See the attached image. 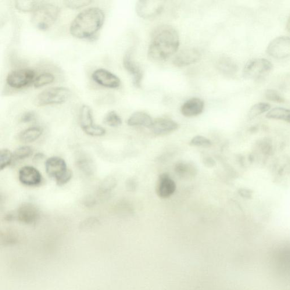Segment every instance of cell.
Instances as JSON below:
<instances>
[{
  "mask_svg": "<svg viewBox=\"0 0 290 290\" xmlns=\"http://www.w3.org/2000/svg\"><path fill=\"white\" fill-rule=\"evenodd\" d=\"M41 3L36 1H16V8L23 12H34Z\"/></svg>",
  "mask_w": 290,
  "mask_h": 290,
  "instance_id": "cell-25",
  "label": "cell"
},
{
  "mask_svg": "<svg viewBox=\"0 0 290 290\" xmlns=\"http://www.w3.org/2000/svg\"><path fill=\"white\" fill-rule=\"evenodd\" d=\"M178 128V124L176 121L166 118H159L153 121L150 130L157 135H164L177 131Z\"/></svg>",
  "mask_w": 290,
  "mask_h": 290,
  "instance_id": "cell-16",
  "label": "cell"
},
{
  "mask_svg": "<svg viewBox=\"0 0 290 290\" xmlns=\"http://www.w3.org/2000/svg\"><path fill=\"white\" fill-rule=\"evenodd\" d=\"M35 73L30 69L13 70L6 77V83L10 87L21 89L27 87L35 80Z\"/></svg>",
  "mask_w": 290,
  "mask_h": 290,
  "instance_id": "cell-7",
  "label": "cell"
},
{
  "mask_svg": "<svg viewBox=\"0 0 290 290\" xmlns=\"http://www.w3.org/2000/svg\"><path fill=\"white\" fill-rule=\"evenodd\" d=\"M43 133L42 129L39 127H31L21 132L19 134L20 141L31 143L37 140Z\"/></svg>",
  "mask_w": 290,
  "mask_h": 290,
  "instance_id": "cell-20",
  "label": "cell"
},
{
  "mask_svg": "<svg viewBox=\"0 0 290 290\" xmlns=\"http://www.w3.org/2000/svg\"><path fill=\"white\" fill-rule=\"evenodd\" d=\"M84 131L87 134L93 136V137H100V136L105 135L106 132L105 128L95 124L86 129Z\"/></svg>",
  "mask_w": 290,
  "mask_h": 290,
  "instance_id": "cell-34",
  "label": "cell"
},
{
  "mask_svg": "<svg viewBox=\"0 0 290 290\" xmlns=\"http://www.w3.org/2000/svg\"><path fill=\"white\" fill-rule=\"evenodd\" d=\"M123 66L125 69L130 73L133 78L135 87L140 88L143 78V71L141 67L133 59V51L130 49L125 53L123 58Z\"/></svg>",
  "mask_w": 290,
  "mask_h": 290,
  "instance_id": "cell-10",
  "label": "cell"
},
{
  "mask_svg": "<svg viewBox=\"0 0 290 290\" xmlns=\"http://www.w3.org/2000/svg\"><path fill=\"white\" fill-rule=\"evenodd\" d=\"M267 53L275 59L288 58L290 57V38L279 37L274 39L268 45Z\"/></svg>",
  "mask_w": 290,
  "mask_h": 290,
  "instance_id": "cell-9",
  "label": "cell"
},
{
  "mask_svg": "<svg viewBox=\"0 0 290 290\" xmlns=\"http://www.w3.org/2000/svg\"><path fill=\"white\" fill-rule=\"evenodd\" d=\"M58 6L51 3H41L32 14L31 21L36 28L46 30L55 23L59 16Z\"/></svg>",
  "mask_w": 290,
  "mask_h": 290,
  "instance_id": "cell-3",
  "label": "cell"
},
{
  "mask_svg": "<svg viewBox=\"0 0 290 290\" xmlns=\"http://www.w3.org/2000/svg\"><path fill=\"white\" fill-rule=\"evenodd\" d=\"M137 182L134 178H129L126 182V187L129 191L133 192L137 188Z\"/></svg>",
  "mask_w": 290,
  "mask_h": 290,
  "instance_id": "cell-38",
  "label": "cell"
},
{
  "mask_svg": "<svg viewBox=\"0 0 290 290\" xmlns=\"http://www.w3.org/2000/svg\"><path fill=\"white\" fill-rule=\"evenodd\" d=\"M45 167L46 174L50 178L55 179L59 186L66 184L72 177V173L67 169L66 161L62 157H49L46 160Z\"/></svg>",
  "mask_w": 290,
  "mask_h": 290,
  "instance_id": "cell-4",
  "label": "cell"
},
{
  "mask_svg": "<svg viewBox=\"0 0 290 290\" xmlns=\"http://www.w3.org/2000/svg\"><path fill=\"white\" fill-rule=\"evenodd\" d=\"M33 150L30 146H24L17 149L13 153V160H23L33 154Z\"/></svg>",
  "mask_w": 290,
  "mask_h": 290,
  "instance_id": "cell-31",
  "label": "cell"
},
{
  "mask_svg": "<svg viewBox=\"0 0 290 290\" xmlns=\"http://www.w3.org/2000/svg\"><path fill=\"white\" fill-rule=\"evenodd\" d=\"M271 106L267 103H259L255 104L253 105L251 108H250L248 116L250 119L257 117L260 115V114L264 113L265 112H269L270 110Z\"/></svg>",
  "mask_w": 290,
  "mask_h": 290,
  "instance_id": "cell-26",
  "label": "cell"
},
{
  "mask_svg": "<svg viewBox=\"0 0 290 290\" xmlns=\"http://www.w3.org/2000/svg\"><path fill=\"white\" fill-rule=\"evenodd\" d=\"M80 123L82 130L94 125L92 110L88 105L82 106L80 114Z\"/></svg>",
  "mask_w": 290,
  "mask_h": 290,
  "instance_id": "cell-22",
  "label": "cell"
},
{
  "mask_svg": "<svg viewBox=\"0 0 290 290\" xmlns=\"http://www.w3.org/2000/svg\"><path fill=\"white\" fill-rule=\"evenodd\" d=\"M13 154L8 149H2L0 152V169L3 170L12 163Z\"/></svg>",
  "mask_w": 290,
  "mask_h": 290,
  "instance_id": "cell-30",
  "label": "cell"
},
{
  "mask_svg": "<svg viewBox=\"0 0 290 290\" xmlns=\"http://www.w3.org/2000/svg\"><path fill=\"white\" fill-rule=\"evenodd\" d=\"M175 171L178 177L182 178H187L196 174V168L193 164L178 162L175 166Z\"/></svg>",
  "mask_w": 290,
  "mask_h": 290,
  "instance_id": "cell-21",
  "label": "cell"
},
{
  "mask_svg": "<svg viewBox=\"0 0 290 290\" xmlns=\"http://www.w3.org/2000/svg\"><path fill=\"white\" fill-rule=\"evenodd\" d=\"M77 165L83 173L87 175H91L94 171L92 162L88 157H80L77 161Z\"/></svg>",
  "mask_w": 290,
  "mask_h": 290,
  "instance_id": "cell-29",
  "label": "cell"
},
{
  "mask_svg": "<svg viewBox=\"0 0 290 290\" xmlns=\"http://www.w3.org/2000/svg\"><path fill=\"white\" fill-rule=\"evenodd\" d=\"M0 242L3 246L15 245L19 243L17 235L12 231H6L2 232L0 236Z\"/></svg>",
  "mask_w": 290,
  "mask_h": 290,
  "instance_id": "cell-24",
  "label": "cell"
},
{
  "mask_svg": "<svg viewBox=\"0 0 290 290\" xmlns=\"http://www.w3.org/2000/svg\"><path fill=\"white\" fill-rule=\"evenodd\" d=\"M189 145L192 146L203 147L209 148L212 145V142L209 139L202 135H197L193 137L189 142Z\"/></svg>",
  "mask_w": 290,
  "mask_h": 290,
  "instance_id": "cell-33",
  "label": "cell"
},
{
  "mask_svg": "<svg viewBox=\"0 0 290 290\" xmlns=\"http://www.w3.org/2000/svg\"><path fill=\"white\" fill-rule=\"evenodd\" d=\"M217 66L221 72L227 76H232L235 74L238 68L234 61L228 57H222L218 61Z\"/></svg>",
  "mask_w": 290,
  "mask_h": 290,
  "instance_id": "cell-19",
  "label": "cell"
},
{
  "mask_svg": "<svg viewBox=\"0 0 290 290\" xmlns=\"http://www.w3.org/2000/svg\"><path fill=\"white\" fill-rule=\"evenodd\" d=\"M16 217L22 223L32 224L39 219L40 212L33 203H24L18 209Z\"/></svg>",
  "mask_w": 290,
  "mask_h": 290,
  "instance_id": "cell-12",
  "label": "cell"
},
{
  "mask_svg": "<svg viewBox=\"0 0 290 290\" xmlns=\"http://www.w3.org/2000/svg\"><path fill=\"white\" fill-rule=\"evenodd\" d=\"M90 3H91V1H89V0H81V1L76 0V1H65V4L67 8L73 9L84 8V7L88 6Z\"/></svg>",
  "mask_w": 290,
  "mask_h": 290,
  "instance_id": "cell-35",
  "label": "cell"
},
{
  "mask_svg": "<svg viewBox=\"0 0 290 290\" xmlns=\"http://www.w3.org/2000/svg\"><path fill=\"white\" fill-rule=\"evenodd\" d=\"M179 44V36L175 28L170 25H160L153 31L148 57L156 62L165 60L177 52Z\"/></svg>",
  "mask_w": 290,
  "mask_h": 290,
  "instance_id": "cell-1",
  "label": "cell"
},
{
  "mask_svg": "<svg viewBox=\"0 0 290 290\" xmlns=\"http://www.w3.org/2000/svg\"><path fill=\"white\" fill-rule=\"evenodd\" d=\"M205 107L202 100L193 98L188 100L181 107V112L185 117H194L202 113Z\"/></svg>",
  "mask_w": 290,
  "mask_h": 290,
  "instance_id": "cell-17",
  "label": "cell"
},
{
  "mask_svg": "<svg viewBox=\"0 0 290 290\" xmlns=\"http://www.w3.org/2000/svg\"><path fill=\"white\" fill-rule=\"evenodd\" d=\"M36 114L33 112H28L24 113L22 117H21V120L22 123H27L31 122L35 119Z\"/></svg>",
  "mask_w": 290,
  "mask_h": 290,
  "instance_id": "cell-37",
  "label": "cell"
},
{
  "mask_svg": "<svg viewBox=\"0 0 290 290\" xmlns=\"http://www.w3.org/2000/svg\"><path fill=\"white\" fill-rule=\"evenodd\" d=\"M177 185L170 175L167 173L161 174L156 187V193L161 199H167L174 194Z\"/></svg>",
  "mask_w": 290,
  "mask_h": 290,
  "instance_id": "cell-14",
  "label": "cell"
},
{
  "mask_svg": "<svg viewBox=\"0 0 290 290\" xmlns=\"http://www.w3.org/2000/svg\"><path fill=\"white\" fill-rule=\"evenodd\" d=\"M286 27H287L288 30L290 33V19H289V20L288 21L287 24H286Z\"/></svg>",
  "mask_w": 290,
  "mask_h": 290,
  "instance_id": "cell-41",
  "label": "cell"
},
{
  "mask_svg": "<svg viewBox=\"0 0 290 290\" xmlns=\"http://www.w3.org/2000/svg\"><path fill=\"white\" fill-rule=\"evenodd\" d=\"M71 95L69 89L55 87L45 89L38 96L37 102L39 106L62 104L67 101Z\"/></svg>",
  "mask_w": 290,
  "mask_h": 290,
  "instance_id": "cell-5",
  "label": "cell"
},
{
  "mask_svg": "<svg viewBox=\"0 0 290 290\" xmlns=\"http://www.w3.org/2000/svg\"><path fill=\"white\" fill-rule=\"evenodd\" d=\"M92 80L99 85L110 89H117L120 87L121 81L119 77L109 70L98 69L93 72Z\"/></svg>",
  "mask_w": 290,
  "mask_h": 290,
  "instance_id": "cell-11",
  "label": "cell"
},
{
  "mask_svg": "<svg viewBox=\"0 0 290 290\" xmlns=\"http://www.w3.org/2000/svg\"><path fill=\"white\" fill-rule=\"evenodd\" d=\"M269 119L279 120L290 123V110L277 107L269 111L267 114Z\"/></svg>",
  "mask_w": 290,
  "mask_h": 290,
  "instance_id": "cell-23",
  "label": "cell"
},
{
  "mask_svg": "<svg viewBox=\"0 0 290 290\" xmlns=\"http://www.w3.org/2000/svg\"><path fill=\"white\" fill-rule=\"evenodd\" d=\"M153 120L149 114L144 112H137L132 114L127 121L131 127H144L150 129Z\"/></svg>",
  "mask_w": 290,
  "mask_h": 290,
  "instance_id": "cell-18",
  "label": "cell"
},
{
  "mask_svg": "<svg viewBox=\"0 0 290 290\" xmlns=\"http://www.w3.org/2000/svg\"><path fill=\"white\" fill-rule=\"evenodd\" d=\"M273 65L266 59H256L250 60L245 67L244 76L245 78L257 80L269 73Z\"/></svg>",
  "mask_w": 290,
  "mask_h": 290,
  "instance_id": "cell-6",
  "label": "cell"
},
{
  "mask_svg": "<svg viewBox=\"0 0 290 290\" xmlns=\"http://www.w3.org/2000/svg\"><path fill=\"white\" fill-rule=\"evenodd\" d=\"M54 80L55 77L51 73H43L35 79L34 86L35 88H41L45 85L52 84Z\"/></svg>",
  "mask_w": 290,
  "mask_h": 290,
  "instance_id": "cell-27",
  "label": "cell"
},
{
  "mask_svg": "<svg viewBox=\"0 0 290 290\" xmlns=\"http://www.w3.org/2000/svg\"><path fill=\"white\" fill-rule=\"evenodd\" d=\"M164 3L158 0H141L136 4V13L142 19H152L162 13Z\"/></svg>",
  "mask_w": 290,
  "mask_h": 290,
  "instance_id": "cell-8",
  "label": "cell"
},
{
  "mask_svg": "<svg viewBox=\"0 0 290 290\" xmlns=\"http://www.w3.org/2000/svg\"><path fill=\"white\" fill-rule=\"evenodd\" d=\"M266 96L268 100L271 101L278 103H284L285 102V99L279 94V92L274 90V89H268L266 92Z\"/></svg>",
  "mask_w": 290,
  "mask_h": 290,
  "instance_id": "cell-36",
  "label": "cell"
},
{
  "mask_svg": "<svg viewBox=\"0 0 290 290\" xmlns=\"http://www.w3.org/2000/svg\"><path fill=\"white\" fill-rule=\"evenodd\" d=\"M204 164L207 167H212L215 166L216 162L212 157H207L205 160L203 161Z\"/></svg>",
  "mask_w": 290,
  "mask_h": 290,
  "instance_id": "cell-39",
  "label": "cell"
},
{
  "mask_svg": "<svg viewBox=\"0 0 290 290\" xmlns=\"http://www.w3.org/2000/svg\"><path fill=\"white\" fill-rule=\"evenodd\" d=\"M239 194L241 195L243 198H247V197H249V193L248 191V190L242 189L239 191Z\"/></svg>",
  "mask_w": 290,
  "mask_h": 290,
  "instance_id": "cell-40",
  "label": "cell"
},
{
  "mask_svg": "<svg viewBox=\"0 0 290 290\" xmlns=\"http://www.w3.org/2000/svg\"><path fill=\"white\" fill-rule=\"evenodd\" d=\"M200 58L201 54L198 49L188 48L179 52L175 57L173 64L178 67H185L198 62Z\"/></svg>",
  "mask_w": 290,
  "mask_h": 290,
  "instance_id": "cell-15",
  "label": "cell"
},
{
  "mask_svg": "<svg viewBox=\"0 0 290 290\" xmlns=\"http://www.w3.org/2000/svg\"><path fill=\"white\" fill-rule=\"evenodd\" d=\"M103 122L110 127H117L122 124V120L116 112L112 111L104 118Z\"/></svg>",
  "mask_w": 290,
  "mask_h": 290,
  "instance_id": "cell-28",
  "label": "cell"
},
{
  "mask_svg": "<svg viewBox=\"0 0 290 290\" xmlns=\"http://www.w3.org/2000/svg\"><path fill=\"white\" fill-rule=\"evenodd\" d=\"M117 181L113 177H108L102 182L99 186V191L102 193H107L112 191L116 187Z\"/></svg>",
  "mask_w": 290,
  "mask_h": 290,
  "instance_id": "cell-32",
  "label": "cell"
},
{
  "mask_svg": "<svg viewBox=\"0 0 290 290\" xmlns=\"http://www.w3.org/2000/svg\"><path fill=\"white\" fill-rule=\"evenodd\" d=\"M105 14L101 9L91 8L78 14L71 22L70 33L78 39H89L102 28Z\"/></svg>",
  "mask_w": 290,
  "mask_h": 290,
  "instance_id": "cell-2",
  "label": "cell"
},
{
  "mask_svg": "<svg viewBox=\"0 0 290 290\" xmlns=\"http://www.w3.org/2000/svg\"><path fill=\"white\" fill-rule=\"evenodd\" d=\"M19 178L22 184L28 187H36L40 185L42 181V176L40 172L34 167L26 166L21 168Z\"/></svg>",
  "mask_w": 290,
  "mask_h": 290,
  "instance_id": "cell-13",
  "label": "cell"
}]
</instances>
